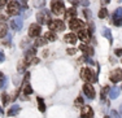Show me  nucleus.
<instances>
[{"instance_id": "nucleus-35", "label": "nucleus", "mask_w": 122, "mask_h": 118, "mask_svg": "<svg viewBox=\"0 0 122 118\" xmlns=\"http://www.w3.org/2000/svg\"><path fill=\"white\" fill-rule=\"evenodd\" d=\"M66 52H68V54L73 56V54H75V52H77V49H75V48H68V49H66Z\"/></svg>"}, {"instance_id": "nucleus-15", "label": "nucleus", "mask_w": 122, "mask_h": 118, "mask_svg": "<svg viewBox=\"0 0 122 118\" xmlns=\"http://www.w3.org/2000/svg\"><path fill=\"white\" fill-rule=\"evenodd\" d=\"M79 49L82 51V52L85 53L86 56H94V48L90 47V45L86 44V43H83V44L79 45Z\"/></svg>"}, {"instance_id": "nucleus-2", "label": "nucleus", "mask_w": 122, "mask_h": 118, "mask_svg": "<svg viewBox=\"0 0 122 118\" xmlns=\"http://www.w3.org/2000/svg\"><path fill=\"white\" fill-rule=\"evenodd\" d=\"M81 78L87 83H96L97 82L96 73H94V71L88 68H83L82 70H81Z\"/></svg>"}, {"instance_id": "nucleus-31", "label": "nucleus", "mask_w": 122, "mask_h": 118, "mask_svg": "<svg viewBox=\"0 0 122 118\" xmlns=\"http://www.w3.org/2000/svg\"><path fill=\"white\" fill-rule=\"evenodd\" d=\"M1 101H3V104H7V103H8V93H7V92H3V93H1Z\"/></svg>"}, {"instance_id": "nucleus-41", "label": "nucleus", "mask_w": 122, "mask_h": 118, "mask_svg": "<svg viewBox=\"0 0 122 118\" xmlns=\"http://www.w3.org/2000/svg\"><path fill=\"white\" fill-rule=\"evenodd\" d=\"M5 60V56H4V53L1 52V51H0V62H3Z\"/></svg>"}, {"instance_id": "nucleus-37", "label": "nucleus", "mask_w": 122, "mask_h": 118, "mask_svg": "<svg viewBox=\"0 0 122 118\" xmlns=\"http://www.w3.org/2000/svg\"><path fill=\"white\" fill-rule=\"evenodd\" d=\"M114 54L116 56H122V48H117V49L114 51Z\"/></svg>"}, {"instance_id": "nucleus-3", "label": "nucleus", "mask_w": 122, "mask_h": 118, "mask_svg": "<svg viewBox=\"0 0 122 118\" xmlns=\"http://www.w3.org/2000/svg\"><path fill=\"white\" fill-rule=\"evenodd\" d=\"M51 9L56 16H60V14L65 13V4L61 0H52L51 1Z\"/></svg>"}, {"instance_id": "nucleus-20", "label": "nucleus", "mask_w": 122, "mask_h": 118, "mask_svg": "<svg viewBox=\"0 0 122 118\" xmlns=\"http://www.w3.org/2000/svg\"><path fill=\"white\" fill-rule=\"evenodd\" d=\"M18 112H20V106L14 104V105H12V106L9 108V110L7 112V114H8V116H16Z\"/></svg>"}, {"instance_id": "nucleus-1", "label": "nucleus", "mask_w": 122, "mask_h": 118, "mask_svg": "<svg viewBox=\"0 0 122 118\" xmlns=\"http://www.w3.org/2000/svg\"><path fill=\"white\" fill-rule=\"evenodd\" d=\"M29 79H30V73H26L25 74V78H24V82H22V87H21V100H29L31 92H33V88H31L30 83H29Z\"/></svg>"}, {"instance_id": "nucleus-16", "label": "nucleus", "mask_w": 122, "mask_h": 118, "mask_svg": "<svg viewBox=\"0 0 122 118\" xmlns=\"http://www.w3.org/2000/svg\"><path fill=\"white\" fill-rule=\"evenodd\" d=\"M75 17H77V9H75V8H70V9H68L65 12V18L68 20V21H71Z\"/></svg>"}, {"instance_id": "nucleus-26", "label": "nucleus", "mask_w": 122, "mask_h": 118, "mask_svg": "<svg viewBox=\"0 0 122 118\" xmlns=\"http://www.w3.org/2000/svg\"><path fill=\"white\" fill-rule=\"evenodd\" d=\"M5 84H7V78H5V75L0 71V88H4Z\"/></svg>"}, {"instance_id": "nucleus-42", "label": "nucleus", "mask_w": 122, "mask_h": 118, "mask_svg": "<svg viewBox=\"0 0 122 118\" xmlns=\"http://www.w3.org/2000/svg\"><path fill=\"white\" fill-rule=\"evenodd\" d=\"M20 3H21V5H24L25 8L27 7V0H20Z\"/></svg>"}, {"instance_id": "nucleus-36", "label": "nucleus", "mask_w": 122, "mask_h": 118, "mask_svg": "<svg viewBox=\"0 0 122 118\" xmlns=\"http://www.w3.org/2000/svg\"><path fill=\"white\" fill-rule=\"evenodd\" d=\"M30 64H31V65H36V64H39V59H38V57H33V59L30 60Z\"/></svg>"}, {"instance_id": "nucleus-21", "label": "nucleus", "mask_w": 122, "mask_h": 118, "mask_svg": "<svg viewBox=\"0 0 122 118\" xmlns=\"http://www.w3.org/2000/svg\"><path fill=\"white\" fill-rule=\"evenodd\" d=\"M47 42L48 40L46 38H39V36H38L36 40H35V47H43V45L47 44Z\"/></svg>"}, {"instance_id": "nucleus-40", "label": "nucleus", "mask_w": 122, "mask_h": 118, "mask_svg": "<svg viewBox=\"0 0 122 118\" xmlns=\"http://www.w3.org/2000/svg\"><path fill=\"white\" fill-rule=\"evenodd\" d=\"M88 27H90V31H91V34H92V33H94V31H95V25H94V24H92V22H91V24L88 25Z\"/></svg>"}, {"instance_id": "nucleus-12", "label": "nucleus", "mask_w": 122, "mask_h": 118, "mask_svg": "<svg viewBox=\"0 0 122 118\" xmlns=\"http://www.w3.org/2000/svg\"><path fill=\"white\" fill-rule=\"evenodd\" d=\"M10 27L13 29L14 31H20L24 26V22H22V18H20V17H16V18H13L12 21H10Z\"/></svg>"}, {"instance_id": "nucleus-25", "label": "nucleus", "mask_w": 122, "mask_h": 118, "mask_svg": "<svg viewBox=\"0 0 122 118\" xmlns=\"http://www.w3.org/2000/svg\"><path fill=\"white\" fill-rule=\"evenodd\" d=\"M27 66V62L25 61V60H21V61L18 62V66H17V69H18L20 73H22V71H25V68Z\"/></svg>"}, {"instance_id": "nucleus-24", "label": "nucleus", "mask_w": 122, "mask_h": 118, "mask_svg": "<svg viewBox=\"0 0 122 118\" xmlns=\"http://www.w3.org/2000/svg\"><path fill=\"white\" fill-rule=\"evenodd\" d=\"M38 109H39L42 113H44L46 112V105H44V101H43V99L42 97H38Z\"/></svg>"}, {"instance_id": "nucleus-32", "label": "nucleus", "mask_w": 122, "mask_h": 118, "mask_svg": "<svg viewBox=\"0 0 122 118\" xmlns=\"http://www.w3.org/2000/svg\"><path fill=\"white\" fill-rule=\"evenodd\" d=\"M7 20H8V14H4V13L0 12V22H4Z\"/></svg>"}, {"instance_id": "nucleus-4", "label": "nucleus", "mask_w": 122, "mask_h": 118, "mask_svg": "<svg viewBox=\"0 0 122 118\" xmlns=\"http://www.w3.org/2000/svg\"><path fill=\"white\" fill-rule=\"evenodd\" d=\"M36 20H38V22H39V25L49 24V22H51V12L47 9H42L40 12H38Z\"/></svg>"}, {"instance_id": "nucleus-18", "label": "nucleus", "mask_w": 122, "mask_h": 118, "mask_svg": "<svg viewBox=\"0 0 122 118\" xmlns=\"http://www.w3.org/2000/svg\"><path fill=\"white\" fill-rule=\"evenodd\" d=\"M8 34V26L4 22H0V38H4Z\"/></svg>"}, {"instance_id": "nucleus-8", "label": "nucleus", "mask_w": 122, "mask_h": 118, "mask_svg": "<svg viewBox=\"0 0 122 118\" xmlns=\"http://www.w3.org/2000/svg\"><path fill=\"white\" fill-rule=\"evenodd\" d=\"M112 24L114 26H121L122 25V8H117L112 16Z\"/></svg>"}, {"instance_id": "nucleus-5", "label": "nucleus", "mask_w": 122, "mask_h": 118, "mask_svg": "<svg viewBox=\"0 0 122 118\" xmlns=\"http://www.w3.org/2000/svg\"><path fill=\"white\" fill-rule=\"evenodd\" d=\"M7 12H8V16H18L21 13V5H20V3L16 1V0H12L8 4Z\"/></svg>"}, {"instance_id": "nucleus-7", "label": "nucleus", "mask_w": 122, "mask_h": 118, "mask_svg": "<svg viewBox=\"0 0 122 118\" xmlns=\"http://www.w3.org/2000/svg\"><path fill=\"white\" fill-rule=\"evenodd\" d=\"M42 33V25L39 24H31L29 27V38H38Z\"/></svg>"}, {"instance_id": "nucleus-47", "label": "nucleus", "mask_w": 122, "mask_h": 118, "mask_svg": "<svg viewBox=\"0 0 122 118\" xmlns=\"http://www.w3.org/2000/svg\"><path fill=\"white\" fill-rule=\"evenodd\" d=\"M1 114H3V109L0 108V116H1Z\"/></svg>"}, {"instance_id": "nucleus-43", "label": "nucleus", "mask_w": 122, "mask_h": 118, "mask_svg": "<svg viewBox=\"0 0 122 118\" xmlns=\"http://www.w3.org/2000/svg\"><path fill=\"white\" fill-rule=\"evenodd\" d=\"M35 7H38V5H39V0H35ZM40 5H43V0H40Z\"/></svg>"}, {"instance_id": "nucleus-11", "label": "nucleus", "mask_w": 122, "mask_h": 118, "mask_svg": "<svg viewBox=\"0 0 122 118\" xmlns=\"http://www.w3.org/2000/svg\"><path fill=\"white\" fill-rule=\"evenodd\" d=\"M78 38L82 40L83 43H88L91 40V31L86 30V29H82V30L78 33Z\"/></svg>"}, {"instance_id": "nucleus-23", "label": "nucleus", "mask_w": 122, "mask_h": 118, "mask_svg": "<svg viewBox=\"0 0 122 118\" xmlns=\"http://www.w3.org/2000/svg\"><path fill=\"white\" fill-rule=\"evenodd\" d=\"M46 39L49 40V42H55V40L57 39V36H56V34H55L53 31L49 30L48 33H46Z\"/></svg>"}, {"instance_id": "nucleus-46", "label": "nucleus", "mask_w": 122, "mask_h": 118, "mask_svg": "<svg viewBox=\"0 0 122 118\" xmlns=\"http://www.w3.org/2000/svg\"><path fill=\"white\" fill-rule=\"evenodd\" d=\"M120 113H121V116H122V104H121V106H120Z\"/></svg>"}, {"instance_id": "nucleus-6", "label": "nucleus", "mask_w": 122, "mask_h": 118, "mask_svg": "<svg viewBox=\"0 0 122 118\" xmlns=\"http://www.w3.org/2000/svg\"><path fill=\"white\" fill-rule=\"evenodd\" d=\"M48 29L51 31H64L65 30V24H64L61 20H55V21H52L48 24Z\"/></svg>"}, {"instance_id": "nucleus-33", "label": "nucleus", "mask_w": 122, "mask_h": 118, "mask_svg": "<svg viewBox=\"0 0 122 118\" xmlns=\"http://www.w3.org/2000/svg\"><path fill=\"white\" fill-rule=\"evenodd\" d=\"M83 14H85V17H86L87 20H90V18H91V10L85 9V10H83Z\"/></svg>"}, {"instance_id": "nucleus-19", "label": "nucleus", "mask_w": 122, "mask_h": 118, "mask_svg": "<svg viewBox=\"0 0 122 118\" xmlns=\"http://www.w3.org/2000/svg\"><path fill=\"white\" fill-rule=\"evenodd\" d=\"M120 96V90H118L117 87H113V88H110V91H109V97L110 99H117V97Z\"/></svg>"}, {"instance_id": "nucleus-48", "label": "nucleus", "mask_w": 122, "mask_h": 118, "mask_svg": "<svg viewBox=\"0 0 122 118\" xmlns=\"http://www.w3.org/2000/svg\"><path fill=\"white\" fill-rule=\"evenodd\" d=\"M121 90H122V87H121Z\"/></svg>"}, {"instance_id": "nucleus-44", "label": "nucleus", "mask_w": 122, "mask_h": 118, "mask_svg": "<svg viewBox=\"0 0 122 118\" xmlns=\"http://www.w3.org/2000/svg\"><path fill=\"white\" fill-rule=\"evenodd\" d=\"M48 56V51H44V52H43V57H47Z\"/></svg>"}, {"instance_id": "nucleus-10", "label": "nucleus", "mask_w": 122, "mask_h": 118, "mask_svg": "<svg viewBox=\"0 0 122 118\" xmlns=\"http://www.w3.org/2000/svg\"><path fill=\"white\" fill-rule=\"evenodd\" d=\"M109 79H110V82H113V83L121 82L122 80V69H114V70L110 73Z\"/></svg>"}, {"instance_id": "nucleus-9", "label": "nucleus", "mask_w": 122, "mask_h": 118, "mask_svg": "<svg viewBox=\"0 0 122 118\" xmlns=\"http://www.w3.org/2000/svg\"><path fill=\"white\" fill-rule=\"evenodd\" d=\"M69 27H70V30H73V31H81L83 27H85V22H83L82 20L73 18L70 21V24H69Z\"/></svg>"}, {"instance_id": "nucleus-14", "label": "nucleus", "mask_w": 122, "mask_h": 118, "mask_svg": "<svg viewBox=\"0 0 122 118\" xmlns=\"http://www.w3.org/2000/svg\"><path fill=\"white\" fill-rule=\"evenodd\" d=\"M81 116H82V118H94V110L90 105H83Z\"/></svg>"}, {"instance_id": "nucleus-17", "label": "nucleus", "mask_w": 122, "mask_h": 118, "mask_svg": "<svg viewBox=\"0 0 122 118\" xmlns=\"http://www.w3.org/2000/svg\"><path fill=\"white\" fill-rule=\"evenodd\" d=\"M64 40H65L66 43H69V44H75L77 43V40H78V36L77 35H74V34H66L65 35V38H64Z\"/></svg>"}, {"instance_id": "nucleus-30", "label": "nucleus", "mask_w": 122, "mask_h": 118, "mask_svg": "<svg viewBox=\"0 0 122 118\" xmlns=\"http://www.w3.org/2000/svg\"><path fill=\"white\" fill-rule=\"evenodd\" d=\"M30 45V43H29V38H25L22 39V43H21V48H24V49H26V48Z\"/></svg>"}, {"instance_id": "nucleus-28", "label": "nucleus", "mask_w": 122, "mask_h": 118, "mask_svg": "<svg viewBox=\"0 0 122 118\" xmlns=\"http://www.w3.org/2000/svg\"><path fill=\"white\" fill-rule=\"evenodd\" d=\"M107 16H108V10H107L105 8H101L100 12H99V18L103 20V18H105Z\"/></svg>"}, {"instance_id": "nucleus-13", "label": "nucleus", "mask_w": 122, "mask_h": 118, "mask_svg": "<svg viewBox=\"0 0 122 118\" xmlns=\"http://www.w3.org/2000/svg\"><path fill=\"white\" fill-rule=\"evenodd\" d=\"M83 92H85V95L88 99H95V88L92 87V84L86 83V84L83 86Z\"/></svg>"}, {"instance_id": "nucleus-38", "label": "nucleus", "mask_w": 122, "mask_h": 118, "mask_svg": "<svg viewBox=\"0 0 122 118\" xmlns=\"http://www.w3.org/2000/svg\"><path fill=\"white\" fill-rule=\"evenodd\" d=\"M7 3H8V0H0V9L4 8L5 5H7Z\"/></svg>"}, {"instance_id": "nucleus-22", "label": "nucleus", "mask_w": 122, "mask_h": 118, "mask_svg": "<svg viewBox=\"0 0 122 118\" xmlns=\"http://www.w3.org/2000/svg\"><path fill=\"white\" fill-rule=\"evenodd\" d=\"M101 34H103L104 38H107L110 43L113 42V38H112V34H110V30H109V29H107V27H105V29H103V33H101Z\"/></svg>"}, {"instance_id": "nucleus-34", "label": "nucleus", "mask_w": 122, "mask_h": 118, "mask_svg": "<svg viewBox=\"0 0 122 118\" xmlns=\"http://www.w3.org/2000/svg\"><path fill=\"white\" fill-rule=\"evenodd\" d=\"M110 118H121V117H120V114H118V112L112 110L110 112Z\"/></svg>"}, {"instance_id": "nucleus-29", "label": "nucleus", "mask_w": 122, "mask_h": 118, "mask_svg": "<svg viewBox=\"0 0 122 118\" xmlns=\"http://www.w3.org/2000/svg\"><path fill=\"white\" fill-rule=\"evenodd\" d=\"M74 105H75V106H78V108H81V106L83 105V99H82V96H79V97H77V99H75Z\"/></svg>"}, {"instance_id": "nucleus-27", "label": "nucleus", "mask_w": 122, "mask_h": 118, "mask_svg": "<svg viewBox=\"0 0 122 118\" xmlns=\"http://www.w3.org/2000/svg\"><path fill=\"white\" fill-rule=\"evenodd\" d=\"M109 91H110V87H109V86H105V87L101 90V100L105 99V96L109 93Z\"/></svg>"}, {"instance_id": "nucleus-39", "label": "nucleus", "mask_w": 122, "mask_h": 118, "mask_svg": "<svg viewBox=\"0 0 122 118\" xmlns=\"http://www.w3.org/2000/svg\"><path fill=\"white\" fill-rule=\"evenodd\" d=\"M81 4H82L83 7H88V5H90V1H88V0H81Z\"/></svg>"}, {"instance_id": "nucleus-45", "label": "nucleus", "mask_w": 122, "mask_h": 118, "mask_svg": "<svg viewBox=\"0 0 122 118\" xmlns=\"http://www.w3.org/2000/svg\"><path fill=\"white\" fill-rule=\"evenodd\" d=\"M109 1H110V0H103V1H101V3H104V4H108Z\"/></svg>"}]
</instances>
